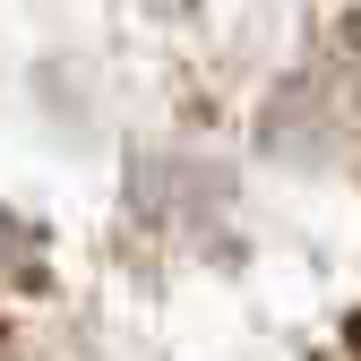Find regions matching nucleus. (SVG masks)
<instances>
[{
	"label": "nucleus",
	"instance_id": "f257e3e1",
	"mask_svg": "<svg viewBox=\"0 0 361 361\" xmlns=\"http://www.w3.org/2000/svg\"><path fill=\"white\" fill-rule=\"evenodd\" d=\"M9 267H26V233H18L9 215H0V276H9Z\"/></svg>",
	"mask_w": 361,
	"mask_h": 361
}]
</instances>
